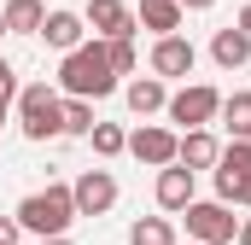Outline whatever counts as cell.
<instances>
[{"instance_id": "6da1fadb", "label": "cell", "mask_w": 251, "mask_h": 245, "mask_svg": "<svg viewBox=\"0 0 251 245\" xmlns=\"http://www.w3.org/2000/svg\"><path fill=\"white\" fill-rule=\"evenodd\" d=\"M59 88L76 94V99H105V94H117V70H111V59H105V41H100V35L64 53Z\"/></svg>"}, {"instance_id": "7a4b0ae2", "label": "cell", "mask_w": 251, "mask_h": 245, "mask_svg": "<svg viewBox=\"0 0 251 245\" xmlns=\"http://www.w3.org/2000/svg\"><path fill=\"white\" fill-rule=\"evenodd\" d=\"M18 222H24V234H41V240L64 234V228L76 222V198H70V187L53 181V187H41V193H29V198L18 204Z\"/></svg>"}, {"instance_id": "3957f363", "label": "cell", "mask_w": 251, "mask_h": 245, "mask_svg": "<svg viewBox=\"0 0 251 245\" xmlns=\"http://www.w3.org/2000/svg\"><path fill=\"white\" fill-rule=\"evenodd\" d=\"M18 128H24V140H53V134H64L59 128V94L47 82H29L18 94Z\"/></svg>"}, {"instance_id": "277c9868", "label": "cell", "mask_w": 251, "mask_h": 245, "mask_svg": "<svg viewBox=\"0 0 251 245\" xmlns=\"http://www.w3.org/2000/svg\"><path fill=\"white\" fill-rule=\"evenodd\" d=\"M181 216H187V234L199 245H234V234H240V216L222 198H193Z\"/></svg>"}, {"instance_id": "5b68a950", "label": "cell", "mask_w": 251, "mask_h": 245, "mask_svg": "<svg viewBox=\"0 0 251 245\" xmlns=\"http://www.w3.org/2000/svg\"><path fill=\"white\" fill-rule=\"evenodd\" d=\"M170 122H181V128H210L216 111H222V94L210 88V82H187L181 94H170Z\"/></svg>"}, {"instance_id": "8992f818", "label": "cell", "mask_w": 251, "mask_h": 245, "mask_svg": "<svg viewBox=\"0 0 251 245\" xmlns=\"http://www.w3.org/2000/svg\"><path fill=\"white\" fill-rule=\"evenodd\" d=\"M70 198H76V216H105L117 204V175L111 170H82L70 181Z\"/></svg>"}, {"instance_id": "52a82bcc", "label": "cell", "mask_w": 251, "mask_h": 245, "mask_svg": "<svg viewBox=\"0 0 251 245\" xmlns=\"http://www.w3.org/2000/svg\"><path fill=\"white\" fill-rule=\"evenodd\" d=\"M176 146H181V134H176V128H164V122H146V128H134V134H128V152H134L140 164H152V170L176 164Z\"/></svg>"}, {"instance_id": "ba28073f", "label": "cell", "mask_w": 251, "mask_h": 245, "mask_svg": "<svg viewBox=\"0 0 251 245\" xmlns=\"http://www.w3.org/2000/svg\"><path fill=\"white\" fill-rule=\"evenodd\" d=\"M193 64H199V47H193L181 29H176V35H158V47H152V76L176 82V76H193Z\"/></svg>"}, {"instance_id": "9c48e42d", "label": "cell", "mask_w": 251, "mask_h": 245, "mask_svg": "<svg viewBox=\"0 0 251 245\" xmlns=\"http://www.w3.org/2000/svg\"><path fill=\"white\" fill-rule=\"evenodd\" d=\"M82 24L100 35V41H111V35H134L140 24H134V6L128 0H88V12H82Z\"/></svg>"}, {"instance_id": "30bf717a", "label": "cell", "mask_w": 251, "mask_h": 245, "mask_svg": "<svg viewBox=\"0 0 251 245\" xmlns=\"http://www.w3.org/2000/svg\"><path fill=\"white\" fill-rule=\"evenodd\" d=\"M152 193H158V210H187L193 198H199V170H187V164H164Z\"/></svg>"}, {"instance_id": "8fae6325", "label": "cell", "mask_w": 251, "mask_h": 245, "mask_svg": "<svg viewBox=\"0 0 251 245\" xmlns=\"http://www.w3.org/2000/svg\"><path fill=\"white\" fill-rule=\"evenodd\" d=\"M240 175H251V140H228L216 158V198L234 204L240 198Z\"/></svg>"}, {"instance_id": "7c38bea8", "label": "cell", "mask_w": 251, "mask_h": 245, "mask_svg": "<svg viewBox=\"0 0 251 245\" xmlns=\"http://www.w3.org/2000/svg\"><path fill=\"white\" fill-rule=\"evenodd\" d=\"M216 158H222V140L210 128H187L176 146V164H187V170H216Z\"/></svg>"}, {"instance_id": "4fadbf2b", "label": "cell", "mask_w": 251, "mask_h": 245, "mask_svg": "<svg viewBox=\"0 0 251 245\" xmlns=\"http://www.w3.org/2000/svg\"><path fill=\"white\" fill-rule=\"evenodd\" d=\"M210 59L222 64V70H246V64H251V35L240 29V24L216 29V35H210Z\"/></svg>"}, {"instance_id": "5bb4252c", "label": "cell", "mask_w": 251, "mask_h": 245, "mask_svg": "<svg viewBox=\"0 0 251 245\" xmlns=\"http://www.w3.org/2000/svg\"><path fill=\"white\" fill-rule=\"evenodd\" d=\"M41 35H47L53 53H70V47L88 41V24H82L76 12H47V18H41Z\"/></svg>"}, {"instance_id": "9a60e30c", "label": "cell", "mask_w": 251, "mask_h": 245, "mask_svg": "<svg viewBox=\"0 0 251 245\" xmlns=\"http://www.w3.org/2000/svg\"><path fill=\"white\" fill-rule=\"evenodd\" d=\"M123 99H128L134 117H152V111L170 105V88H164V76H134V82L123 88Z\"/></svg>"}, {"instance_id": "2e32d148", "label": "cell", "mask_w": 251, "mask_h": 245, "mask_svg": "<svg viewBox=\"0 0 251 245\" xmlns=\"http://www.w3.org/2000/svg\"><path fill=\"white\" fill-rule=\"evenodd\" d=\"M181 0H140V12H134V24L140 29H152V35H176L181 29Z\"/></svg>"}, {"instance_id": "e0dca14e", "label": "cell", "mask_w": 251, "mask_h": 245, "mask_svg": "<svg viewBox=\"0 0 251 245\" xmlns=\"http://www.w3.org/2000/svg\"><path fill=\"white\" fill-rule=\"evenodd\" d=\"M0 18H6V35H41L47 6H41V0H6V6H0Z\"/></svg>"}, {"instance_id": "ac0fdd59", "label": "cell", "mask_w": 251, "mask_h": 245, "mask_svg": "<svg viewBox=\"0 0 251 245\" xmlns=\"http://www.w3.org/2000/svg\"><path fill=\"white\" fill-rule=\"evenodd\" d=\"M94 99H76V94H64L59 99V128L64 134H76V140H88V128H94Z\"/></svg>"}, {"instance_id": "d6986e66", "label": "cell", "mask_w": 251, "mask_h": 245, "mask_svg": "<svg viewBox=\"0 0 251 245\" xmlns=\"http://www.w3.org/2000/svg\"><path fill=\"white\" fill-rule=\"evenodd\" d=\"M216 117L228 122V134H234V140H251V88L222 94V111H216Z\"/></svg>"}, {"instance_id": "ffe728a7", "label": "cell", "mask_w": 251, "mask_h": 245, "mask_svg": "<svg viewBox=\"0 0 251 245\" xmlns=\"http://www.w3.org/2000/svg\"><path fill=\"white\" fill-rule=\"evenodd\" d=\"M128 245H176V228H170L164 216H140V222L128 228Z\"/></svg>"}, {"instance_id": "44dd1931", "label": "cell", "mask_w": 251, "mask_h": 245, "mask_svg": "<svg viewBox=\"0 0 251 245\" xmlns=\"http://www.w3.org/2000/svg\"><path fill=\"white\" fill-rule=\"evenodd\" d=\"M105 59H111L117 76H134V70H140V47H134V35H111V41H105Z\"/></svg>"}, {"instance_id": "7402d4cb", "label": "cell", "mask_w": 251, "mask_h": 245, "mask_svg": "<svg viewBox=\"0 0 251 245\" xmlns=\"http://www.w3.org/2000/svg\"><path fill=\"white\" fill-rule=\"evenodd\" d=\"M88 140H94V152H100V158H117V152H128V134L117 128V122H94V128H88Z\"/></svg>"}, {"instance_id": "603a6c76", "label": "cell", "mask_w": 251, "mask_h": 245, "mask_svg": "<svg viewBox=\"0 0 251 245\" xmlns=\"http://www.w3.org/2000/svg\"><path fill=\"white\" fill-rule=\"evenodd\" d=\"M24 240V222L18 216H0V245H18Z\"/></svg>"}, {"instance_id": "cb8c5ba5", "label": "cell", "mask_w": 251, "mask_h": 245, "mask_svg": "<svg viewBox=\"0 0 251 245\" xmlns=\"http://www.w3.org/2000/svg\"><path fill=\"white\" fill-rule=\"evenodd\" d=\"M0 88H18V76H12V64L0 59Z\"/></svg>"}, {"instance_id": "d4e9b609", "label": "cell", "mask_w": 251, "mask_h": 245, "mask_svg": "<svg viewBox=\"0 0 251 245\" xmlns=\"http://www.w3.org/2000/svg\"><path fill=\"white\" fill-rule=\"evenodd\" d=\"M216 0H181V12H210Z\"/></svg>"}, {"instance_id": "484cf974", "label": "cell", "mask_w": 251, "mask_h": 245, "mask_svg": "<svg viewBox=\"0 0 251 245\" xmlns=\"http://www.w3.org/2000/svg\"><path fill=\"white\" fill-rule=\"evenodd\" d=\"M234 204H251V175H240V198Z\"/></svg>"}, {"instance_id": "4316f807", "label": "cell", "mask_w": 251, "mask_h": 245, "mask_svg": "<svg viewBox=\"0 0 251 245\" xmlns=\"http://www.w3.org/2000/svg\"><path fill=\"white\" fill-rule=\"evenodd\" d=\"M12 94H18V88H0V122H6V105H12Z\"/></svg>"}, {"instance_id": "83f0119b", "label": "cell", "mask_w": 251, "mask_h": 245, "mask_svg": "<svg viewBox=\"0 0 251 245\" xmlns=\"http://www.w3.org/2000/svg\"><path fill=\"white\" fill-rule=\"evenodd\" d=\"M234 24H240V29L251 35V6H240V18H234Z\"/></svg>"}, {"instance_id": "f1b7e54d", "label": "cell", "mask_w": 251, "mask_h": 245, "mask_svg": "<svg viewBox=\"0 0 251 245\" xmlns=\"http://www.w3.org/2000/svg\"><path fill=\"white\" fill-rule=\"evenodd\" d=\"M234 240H240V245H251V216L240 222V234H234Z\"/></svg>"}, {"instance_id": "f546056e", "label": "cell", "mask_w": 251, "mask_h": 245, "mask_svg": "<svg viewBox=\"0 0 251 245\" xmlns=\"http://www.w3.org/2000/svg\"><path fill=\"white\" fill-rule=\"evenodd\" d=\"M41 245H70V240H64V234H53V240H41Z\"/></svg>"}, {"instance_id": "4dcf8cb0", "label": "cell", "mask_w": 251, "mask_h": 245, "mask_svg": "<svg viewBox=\"0 0 251 245\" xmlns=\"http://www.w3.org/2000/svg\"><path fill=\"white\" fill-rule=\"evenodd\" d=\"M0 35H6V18H0Z\"/></svg>"}, {"instance_id": "1f68e13d", "label": "cell", "mask_w": 251, "mask_h": 245, "mask_svg": "<svg viewBox=\"0 0 251 245\" xmlns=\"http://www.w3.org/2000/svg\"><path fill=\"white\" fill-rule=\"evenodd\" d=\"M193 245H199V240H193Z\"/></svg>"}]
</instances>
